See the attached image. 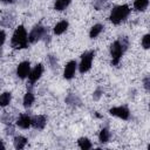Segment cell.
Returning a JSON list of instances; mask_svg holds the SVG:
<instances>
[{
	"mask_svg": "<svg viewBox=\"0 0 150 150\" xmlns=\"http://www.w3.org/2000/svg\"><path fill=\"white\" fill-rule=\"evenodd\" d=\"M27 42H28V36L26 29L23 28V26H19L13 34L12 46L14 48H25L27 47Z\"/></svg>",
	"mask_w": 150,
	"mask_h": 150,
	"instance_id": "6da1fadb",
	"label": "cell"
},
{
	"mask_svg": "<svg viewBox=\"0 0 150 150\" xmlns=\"http://www.w3.org/2000/svg\"><path fill=\"white\" fill-rule=\"evenodd\" d=\"M130 13V9L128 6L125 5H122V6H117L112 9L111 14H110V21L115 25L120 23L122 20H124Z\"/></svg>",
	"mask_w": 150,
	"mask_h": 150,
	"instance_id": "7a4b0ae2",
	"label": "cell"
},
{
	"mask_svg": "<svg viewBox=\"0 0 150 150\" xmlns=\"http://www.w3.org/2000/svg\"><path fill=\"white\" fill-rule=\"evenodd\" d=\"M127 48V41L125 40H118V41H115L112 45H111V48H110V53H111V57H112V63L114 64H117L124 49Z\"/></svg>",
	"mask_w": 150,
	"mask_h": 150,
	"instance_id": "3957f363",
	"label": "cell"
},
{
	"mask_svg": "<svg viewBox=\"0 0 150 150\" xmlns=\"http://www.w3.org/2000/svg\"><path fill=\"white\" fill-rule=\"evenodd\" d=\"M93 57H94V52H86L82 57H81V63L79 66V69L80 71L83 74L86 71H88L91 67V61H93Z\"/></svg>",
	"mask_w": 150,
	"mask_h": 150,
	"instance_id": "277c9868",
	"label": "cell"
},
{
	"mask_svg": "<svg viewBox=\"0 0 150 150\" xmlns=\"http://www.w3.org/2000/svg\"><path fill=\"white\" fill-rule=\"evenodd\" d=\"M45 28L42 27V26H35L33 29H32V32L29 33V35H28V40L30 41V42H36L38 40H40L41 38H42V35L45 34Z\"/></svg>",
	"mask_w": 150,
	"mask_h": 150,
	"instance_id": "5b68a950",
	"label": "cell"
},
{
	"mask_svg": "<svg viewBox=\"0 0 150 150\" xmlns=\"http://www.w3.org/2000/svg\"><path fill=\"white\" fill-rule=\"evenodd\" d=\"M29 69H30V64L28 61H23L21 62L19 66H18V69H16V74L20 79H25L26 76L29 75Z\"/></svg>",
	"mask_w": 150,
	"mask_h": 150,
	"instance_id": "8992f818",
	"label": "cell"
},
{
	"mask_svg": "<svg viewBox=\"0 0 150 150\" xmlns=\"http://www.w3.org/2000/svg\"><path fill=\"white\" fill-rule=\"evenodd\" d=\"M110 114L114 116H117L122 120H127L129 117V110L125 107H116L110 109Z\"/></svg>",
	"mask_w": 150,
	"mask_h": 150,
	"instance_id": "52a82bcc",
	"label": "cell"
},
{
	"mask_svg": "<svg viewBox=\"0 0 150 150\" xmlns=\"http://www.w3.org/2000/svg\"><path fill=\"white\" fill-rule=\"evenodd\" d=\"M75 70H76V62L75 61H69L66 64V68H64V71H63L64 79H67V80L71 79L75 74Z\"/></svg>",
	"mask_w": 150,
	"mask_h": 150,
	"instance_id": "ba28073f",
	"label": "cell"
},
{
	"mask_svg": "<svg viewBox=\"0 0 150 150\" xmlns=\"http://www.w3.org/2000/svg\"><path fill=\"white\" fill-rule=\"evenodd\" d=\"M42 71H43L42 64H36V66L34 67V69H33V70L29 73V75H28L30 83H34L35 81H38V80L40 79V76H41Z\"/></svg>",
	"mask_w": 150,
	"mask_h": 150,
	"instance_id": "9c48e42d",
	"label": "cell"
},
{
	"mask_svg": "<svg viewBox=\"0 0 150 150\" xmlns=\"http://www.w3.org/2000/svg\"><path fill=\"white\" fill-rule=\"evenodd\" d=\"M16 124H18L20 128H22V129H27V128L32 124V118H30L28 115H21V116L19 117Z\"/></svg>",
	"mask_w": 150,
	"mask_h": 150,
	"instance_id": "30bf717a",
	"label": "cell"
},
{
	"mask_svg": "<svg viewBox=\"0 0 150 150\" xmlns=\"http://www.w3.org/2000/svg\"><path fill=\"white\" fill-rule=\"evenodd\" d=\"M32 125L36 129H42L46 125V117L42 115L35 116L34 118H32Z\"/></svg>",
	"mask_w": 150,
	"mask_h": 150,
	"instance_id": "8fae6325",
	"label": "cell"
},
{
	"mask_svg": "<svg viewBox=\"0 0 150 150\" xmlns=\"http://www.w3.org/2000/svg\"><path fill=\"white\" fill-rule=\"evenodd\" d=\"M68 27V22L67 21H60L59 23H56L55 28H54V33L55 34H62Z\"/></svg>",
	"mask_w": 150,
	"mask_h": 150,
	"instance_id": "7c38bea8",
	"label": "cell"
},
{
	"mask_svg": "<svg viewBox=\"0 0 150 150\" xmlns=\"http://www.w3.org/2000/svg\"><path fill=\"white\" fill-rule=\"evenodd\" d=\"M71 0H56L55 5H54V8L56 11H63L69 4H70Z\"/></svg>",
	"mask_w": 150,
	"mask_h": 150,
	"instance_id": "4fadbf2b",
	"label": "cell"
},
{
	"mask_svg": "<svg viewBox=\"0 0 150 150\" xmlns=\"http://www.w3.org/2000/svg\"><path fill=\"white\" fill-rule=\"evenodd\" d=\"M26 143H27V139L25 137H22V136H18L14 139V146L16 149H22L26 145Z\"/></svg>",
	"mask_w": 150,
	"mask_h": 150,
	"instance_id": "5bb4252c",
	"label": "cell"
},
{
	"mask_svg": "<svg viewBox=\"0 0 150 150\" xmlns=\"http://www.w3.org/2000/svg\"><path fill=\"white\" fill-rule=\"evenodd\" d=\"M11 98H12L11 93H4L0 96V104H1V107H6L11 102Z\"/></svg>",
	"mask_w": 150,
	"mask_h": 150,
	"instance_id": "9a60e30c",
	"label": "cell"
},
{
	"mask_svg": "<svg viewBox=\"0 0 150 150\" xmlns=\"http://www.w3.org/2000/svg\"><path fill=\"white\" fill-rule=\"evenodd\" d=\"M79 145H80V148L83 149V150H88V149L91 148L90 141H89L88 138H86V137H82V138L79 139Z\"/></svg>",
	"mask_w": 150,
	"mask_h": 150,
	"instance_id": "2e32d148",
	"label": "cell"
},
{
	"mask_svg": "<svg viewBox=\"0 0 150 150\" xmlns=\"http://www.w3.org/2000/svg\"><path fill=\"white\" fill-rule=\"evenodd\" d=\"M148 4H149L148 0H135L134 7H135L137 11H144L145 7L148 6Z\"/></svg>",
	"mask_w": 150,
	"mask_h": 150,
	"instance_id": "e0dca14e",
	"label": "cell"
},
{
	"mask_svg": "<svg viewBox=\"0 0 150 150\" xmlns=\"http://www.w3.org/2000/svg\"><path fill=\"white\" fill-rule=\"evenodd\" d=\"M102 29H103V26H102V25H98V23H97V25H95V26L90 29V34H89V35H90V38H91V39L96 38V36L102 32Z\"/></svg>",
	"mask_w": 150,
	"mask_h": 150,
	"instance_id": "ac0fdd59",
	"label": "cell"
},
{
	"mask_svg": "<svg viewBox=\"0 0 150 150\" xmlns=\"http://www.w3.org/2000/svg\"><path fill=\"white\" fill-rule=\"evenodd\" d=\"M33 102H34V96H33V94H32V93H27V94L25 95V97H23V105H25V107H30V105L33 104Z\"/></svg>",
	"mask_w": 150,
	"mask_h": 150,
	"instance_id": "d6986e66",
	"label": "cell"
},
{
	"mask_svg": "<svg viewBox=\"0 0 150 150\" xmlns=\"http://www.w3.org/2000/svg\"><path fill=\"white\" fill-rule=\"evenodd\" d=\"M100 141L102 142V143H105V142H108L109 141V131L107 130V129H103V130H101V132H100Z\"/></svg>",
	"mask_w": 150,
	"mask_h": 150,
	"instance_id": "ffe728a7",
	"label": "cell"
},
{
	"mask_svg": "<svg viewBox=\"0 0 150 150\" xmlns=\"http://www.w3.org/2000/svg\"><path fill=\"white\" fill-rule=\"evenodd\" d=\"M142 46L145 49L150 48V34H146V35L143 36V39H142Z\"/></svg>",
	"mask_w": 150,
	"mask_h": 150,
	"instance_id": "44dd1931",
	"label": "cell"
},
{
	"mask_svg": "<svg viewBox=\"0 0 150 150\" xmlns=\"http://www.w3.org/2000/svg\"><path fill=\"white\" fill-rule=\"evenodd\" d=\"M143 84H144V88H145L148 91H150V76H148V77L144 79Z\"/></svg>",
	"mask_w": 150,
	"mask_h": 150,
	"instance_id": "7402d4cb",
	"label": "cell"
},
{
	"mask_svg": "<svg viewBox=\"0 0 150 150\" xmlns=\"http://www.w3.org/2000/svg\"><path fill=\"white\" fill-rule=\"evenodd\" d=\"M100 96H101V90H100V89H97V90L95 91L94 98H95V100H98V98H100Z\"/></svg>",
	"mask_w": 150,
	"mask_h": 150,
	"instance_id": "603a6c76",
	"label": "cell"
},
{
	"mask_svg": "<svg viewBox=\"0 0 150 150\" xmlns=\"http://www.w3.org/2000/svg\"><path fill=\"white\" fill-rule=\"evenodd\" d=\"M1 35H2V38H1V43L4 45V42H5V39H6V35H5V32H4V30L1 32Z\"/></svg>",
	"mask_w": 150,
	"mask_h": 150,
	"instance_id": "cb8c5ba5",
	"label": "cell"
},
{
	"mask_svg": "<svg viewBox=\"0 0 150 150\" xmlns=\"http://www.w3.org/2000/svg\"><path fill=\"white\" fill-rule=\"evenodd\" d=\"M2 1H4V2H12L13 0H2Z\"/></svg>",
	"mask_w": 150,
	"mask_h": 150,
	"instance_id": "d4e9b609",
	"label": "cell"
},
{
	"mask_svg": "<svg viewBox=\"0 0 150 150\" xmlns=\"http://www.w3.org/2000/svg\"><path fill=\"white\" fill-rule=\"evenodd\" d=\"M148 148H149V149H150V145H149V146H148Z\"/></svg>",
	"mask_w": 150,
	"mask_h": 150,
	"instance_id": "484cf974",
	"label": "cell"
}]
</instances>
